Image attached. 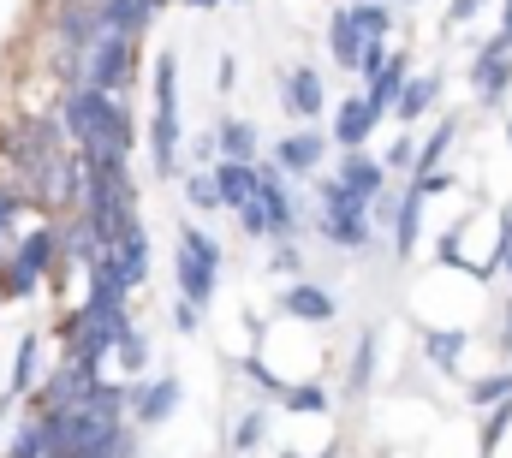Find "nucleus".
Here are the masks:
<instances>
[{"mask_svg": "<svg viewBox=\"0 0 512 458\" xmlns=\"http://www.w3.org/2000/svg\"><path fill=\"white\" fill-rule=\"evenodd\" d=\"M209 173H215V185H221V203H227L233 215L256 203V179H262V173H256V161H215Z\"/></svg>", "mask_w": 512, "mask_h": 458, "instance_id": "19", "label": "nucleus"}, {"mask_svg": "<svg viewBox=\"0 0 512 458\" xmlns=\"http://www.w3.org/2000/svg\"><path fill=\"white\" fill-rule=\"evenodd\" d=\"M179 185H185V209H191L197 221H203V215H221V209H227V203H221V185H215V173H209V167L185 173Z\"/></svg>", "mask_w": 512, "mask_h": 458, "instance_id": "25", "label": "nucleus"}, {"mask_svg": "<svg viewBox=\"0 0 512 458\" xmlns=\"http://www.w3.org/2000/svg\"><path fill=\"white\" fill-rule=\"evenodd\" d=\"M239 375L251 381V393H262V399H268V405L280 411V399H286V387H292V381H286L280 369H268V363H262V351H251V357L239 363Z\"/></svg>", "mask_w": 512, "mask_h": 458, "instance_id": "27", "label": "nucleus"}, {"mask_svg": "<svg viewBox=\"0 0 512 458\" xmlns=\"http://www.w3.org/2000/svg\"><path fill=\"white\" fill-rule=\"evenodd\" d=\"M233 84H239V60H233V54H221V66H215V90H221V96H233Z\"/></svg>", "mask_w": 512, "mask_h": 458, "instance_id": "36", "label": "nucleus"}, {"mask_svg": "<svg viewBox=\"0 0 512 458\" xmlns=\"http://www.w3.org/2000/svg\"><path fill=\"white\" fill-rule=\"evenodd\" d=\"M268 155H274L298 185H304V179H316V173L328 167V155H340V149H334V137H328V131H316V125H292L286 137H274V149H268Z\"/></svg>", "mask_w": 512, "mask_h": 458, "instance_id": "9", "label": "nucleus"}, {"mask_svg": "<svg viewBox=\"0 0 512 458\" xmlns=\"http://www.w3.org/2000/svg\"><path fill=\"white\" fill-rule=\"evenodd\" d=\"M60 125H66L72 149H78L90 167H114V161H131V155H137V119H131L126 96L72 84V90L60 96Z\"/></svg>", "mask_w": 512, "mask_h": 458, "instance_id": "1", "label": "nucleus"}, {"mask_svg": "<svg viewBox=\"0 0 512 458\" xmlns=\"http://www.w3.org/2000/svg\"><path fill=\"white\" fill-rule=\"evenodd\" d=\"M137 60H143V42L137 36H102L96 48H90V66H84V84L90 90H108V96H126L131 84H137Z\"/></svg>", "mask_w": 512, "mask_h": 458, "instance_id": "6", "label": "nucleus"}, {"mask_svg": "<svg viewBox=\"0 0 512 458\" xmlns=\"http://www.w3.org/2000/svg\"><path fill=\"white\" fill-rule=\"evenodd\" d=\"M495 0H447V12H441V30H465L477 12H489Z\"/></svg>", "mask_w": 512, "mask_h": 458, "instance_id": "35", "label": "nucleus"}, {"mask_svg": "<svg viewBox=\"0 0 512 458\" xmlns=\"http://www.w3.org/2000/svg\"><path fill=\"white\" fill-rule=\"evenodd\" d=\"M376 351H382V328H358V351L346 363V399H364L376 387Z\"/></svg>", "mask_w": 512, "mask_h": 458, "instance_id": "21", "label": "nucleus"}, {"mask_svg": "<svg viewBox=\"0 0 512 458\" xmlns=\"http://www.w3.org/2000/svg\"><path fill=\"white\" fill-rule=\"evenodd\" d=\"M6 458H54V429L48 417H24L6 441Z\"/></svg>", "mask_w": 512, "mask_h": 458, "instance_id": "23", "label": "nucleus"}, {"mask_svg": "<svg viewBox=\"0 0 512 458\" xmlns=\"http://www.w3.org/2000/svg\"><path fill=\"white\" fill-rule=\"evenodd\" d=\"M143 143H149L155 179H185L179 161H185L191 137H185V108H179V54L173 48H161L149 66V131H143Z\"/></svg>", "mask_w": 512, "mask_h": 458, "instance_id": "3", "label": "nucleus"}, {"mask_svg": "<svg viewBox=\"0 0 512 458\" xmlns=\"http://www.w3.org/2000/svg\"><path fill=\"white\" fill-rule=\"evenodd\" d=\"M256 119L245 114H221L215 119V143H221V161H262V143H256Z\"/></svg>", "mask_w": 512, "mask_h": 458, "instance_id": "18", "label": "nucleus"}, {"mask_svg": "<svg viewBox=\"0 0 512 458\" xmlns=\"http://www.w3.org/2000/svg\"><path fill=\"white\" fill-rule=\"evenodd\" d=\"M429 203H435V197L405 179L399 215H393V227H387V256H393V262H411V256H417V244H423V209H429Z\"/></svg>", "mask_w": 512, "mask_h": 458, "instance_id": "13", "label": "nucleus"}, {"mask_svg": "<svg viewBox=\"0 0 512 458\" xmlns=\"http://www.w3.org/2000/svg\"><path fill=\"white\" fill-rule=\"evenodd\" d=\"M471 90H477V108H507V96H512V54H507V60H495L489 72H477V78H471Z\"/></svg>", "mask_w": 512, "mask_h": 458, "instance_id": "28", "label": "nucleus"}, {"mask_svg": "<svg viewBox=\"0 0 512 458\" xmlns=\"http://www.w3.org/2000/svg\"><path fill=\"white\" fill-rule=\"evenodd\" d=\"M370 42H376V36H364V30H358L352 6H334V12H328V60H334L346 78H358V66H364Z\"/></svg>", "mask_w": 512, "mask_h": 458, "instance_id": "14", "label": "nucleus"}, {"mask_svg": "<svg viewBox=\"0 0 512 458\" xmlns=\"http://www.w3.org/2000/svg\"><path fill=\"white\" fill-rule=\"evenodd\" d=\"M280 108L292 125H316L322 114H334V102H328V84H322V72L316 66H286L280 72Z\"/></svg>", "mask_w": 512, "mask_h": 458, "instance_id": "10", "label": "nucleus"}, {"mask_svg": "<svg viewBox=\"0 0 512 458\" xmlns=\"http://www.w3.org/2000/svg\"><path fill=\"white\" fill-rule=\"evenodd\" d=\"M477 345V328H423V357H429V369L435 375H459V357Z\"/></svg>", "mask_w": 512, "mask_h": 458, "instance_id": "17", "label": "nucleus"}, {"mask_svg": "<svg viewBox=\"0 0 512 458\" xmlns=\"http://www.w3.org/2000/svg\"><path fill=\"white\" fill-rule=\"evenodd\" d=\"M66 262V238H60V221H36L6 256H0V298L6 304H30Z\"/></svg>", "mask_w": 512, "mask_h": 458, "instance_id": "4", "label": "nucleus"}, {"mask_svg": "<svg viewBox=\"0 0 512 458\" xmlns=\"http://www.w3.org/2000/svg\"><path fill=\"white\" fill-rule=\"evenodd\" d=\"M185 405V381L173 375V369H161V375H137L131 381V423L149 435V429H161V423H173V411Z\"/></svg>", "mask_w": 512, "mask_h": 458, "instance_id": "8", "label": "nucleus"}, {"mask_svg": "<svg viewBox=\"0 0 512 458\" xmlns=\"http://www.w3.org/2000/svg\"><path fill=\"white\" fill-rule=\"evenodd\" d=\"M114 369H120L126 381L149 375V340L137 334V322H126V328H120V345H114Z\"/></svg>", "mask_w": 512, "mask_h": 458, "instance_id": "29", "label": "nucleus"}, {"mask_svg": "<svg viewBox=\"0 0 512 458\" xmlns=\"http://www.w3.org/2000/svg\"><path fill=\"white\" fill-rule=\"evenodd\" d=\"M179 6H191V12H221V6H245V0H179Z\"/></svg>", "mask_w": 512, "mask_h": 458, "instance_id": "38", "label": "nucleus"}, {"mask_svg": "<svg viewBox=\"0 0 512 458\" xmlns=\"http://www.w3.org/2000/svg\"><path fill=\"white\" fill-rule=\"evenodd\" d=\"M42 340H48L42 328H30V334L18 340V351H12V381H6L0 411H6V405H18V399H30V393H36V381L48 375V369H42Z\"/></svg>", "mask_w": 512, "mask_h": 458, "instance_id": "16", "label": "nucleus"}, {"mask_svg": "<svg viewBox=\"0 0 512 458\" xmlns=\"http://www.w3.org/2000/svg\"><path fill=\"white\" fill-rule=\"evenodd\" d=\"M501 274H507V280H512V256H507V268H501Z\"/></svg>", "mask_w": 512, "mask_h": 458, "instance_id": "40", "label": "nucleus"}, {"mask_svg": "<svg viewBox=\"0 0 512 458\" xmlns=\"http://www.w3.org/2000/svg\"><path fill=\"white\" fill-rule=\"evenodd\" d=\"M495 238H507V244H512V197L501 203V215H495Z\"/></svg>", "mask_w": 512, "mask_h": 458, "instance_id": "37", "label": "nucleus"}, {"mask_svg": "<svg viewBox=\"0 0 512 458\" xmlns=\"http://www.w3.org/2000/svg\"><path fill=\"white\" fill-rule=\"evenodd\" d=\"M268 435H274V405H251L245 417H233V435H227V447L233 458H251L268 447Z\"/></svg>", "mask_w": 512, "mask_h": 458, "instance_id": "22", "label": "nucleus"}, {"mask_svg": "<svg viewBox=\"0 0 512 458\" xmlns=\"http://www.w3.org/2000/svg\"><path fill=\"white\" fill-rule=\"evenodd\" d=\"M334 179H340V185H346L358 203H370V209H376L387 191H393V185H387L393 173L382 167V155H370V149H340V161H334Z\"/></svg>", "mask_w": 512, "mask_h": 458, "instance_id": "12", "label": "nucleus"}, {"mask_svg": "<svg viewBox=\"0 0 512 458\" xmlns=\"http://www.w3.org/2000/svg\"><path fill=\"white\" fill-rule=\"evenodd\" d=\"M310 203H316L310 232H316L328 250H340V256H376V250H382L376 209H370V203H358L334 173H316V179H310Z\"/></svg>", "mask_w": 512, "mask_h": 458, "instance_id": "2", "label": "nucleus"}, {"mask_svg": "<svg viewBox=\"0 0 512 458\" xmlns=\"http://www.w3.org/2000/svg\"><path fill=\"white\" fill-rule=\"evenodd\" d=\"M405 84H411V48L399 42V48H393V60H387L382 72L364 84V96H370V102H376V108L393 119V102H399V90H405Z\"/></svg>", "mask_w": 512, "mask_h": 458, "instance_id": "20", "label": "nucleus"}, {"mask_svg": "<svg viewBox=\"0 0 512 458\" xmlns=\"http://www.w3.org/2000/svg\"><path fill=\"white\" fill-rule=\"evenodd\" d=\"M501 30H512V0H501Z\"/></svg>", "mask_w": 512, "mask_h": 458, "instance_id": "39", "label": "nucleus"}, {"mask_svg": "<svg viewBox=\"0 0 512 458\" xmlns=\"http://www.w3.org/2000/svg\"><path fill=\"white\" fill-rule=\"evenodd\" d=\"M382 119L387 114L364 96V90H346V96L334 102V114H328V137H334V149H370V137H376Z\"/></svg>", "mask_w": 512, "mask_h": 458, "instance_id": "11", "label": "nucleus"}, {"mask_svg": "<svg viewBox=\"0 0 512 458\" xmlns=\"http://www.w3.org/2000/svg\"><path fill=\"white\" fill-rule=\"evenodd\" d=\"M417 155H423V143L399 125V137H387V149H382V167L393 179H411V173H417Z\"/></svg>", "mask_w": 512, "mask_h": 458, "instance_id": "31", "label": "nucleus"}, {"mask_svg": "<svg viewBox=\"0 0 512 458\" xmlns=\"http://www.w3.org/2000/svg\"><path fill=\"white\" fill-rule=\"evenodd\" d=\"M346 6H352V18H358V30H364V36L393 42V30H399V18H393V0H346Z\"/></svg>", "mask_w": 512, "mask_h": 458, "instance_id": "26", "label": "nucleus"}, {"mask_svg": "<svg viewBox=\"0 0 512 458\" xmlns=\"http://www.w3.org/2000/svg\"><path fill=\"white\" fill-rule=\"evenodd\" d=\"M274 310H280V316H292V322H304V328H334V322H340V298H334L322 280H310V274L280 280Z\"/></svg>", "mask_w": 512, "mask_h": 458, "instance_id": "7", "label": "nucleus"}, {"mask_svg": "<svg viewBox=\"0 0 512 458\" xmlns=\"http://www.w3.org/2000/svg\"><path fill=\"white\" fill-rule=\"evenodd\" d=\"M268 268H274V274H286V280H298V274H304V250H298V238H274Z\"/></svg>", "mask_w": 512, "mask_h": 458, "instance_id": "33", "label": "nucleus"}, {"mask_svg": "<svg viewBox=\"0 0 512 458\" xmlns=\"http://www.w3.org/2000/svg\"><path fill=\"white\" fill-rule=\"evenodd\" d=\"M441 90H447V72H411V84L399 90V102H393V125H405V131H417L423 119L441 108Z\"/></svg>", "mask_w": 512, "mask_h": 458, "instance_id": "15", "label": "nucleus"}, {"mask_svg": "<svg viewBox=\"0 0 512 458\" xmlns=\"http://www.w3.org/2000/svg\"><path fill=\"white\" fill-rule=\"evenodd\" d=\"M399 6H423V0H399Z\"/></svg>", "mask_w": 512, "mask_h": 458, "instance_id": "42", "label": "nucleus"}, {"mask_svg": "<svg viewBox=\"0 0 512 458\" xmlns=\"http://www.w3.org/2000/svg\"><path fill=\"white\" fill-rule=\"evenodd\" d=\"M203 316H209L203 304H191V298H173V334H185V340H191V334H203Z\"/></svg>", "mask_w": 512, "mask_h": 458, "instance_id": "34", "label": "nucleus"}, {"mask_svg": "<svg viewBox=\"0 0 512 458\" xmlns=\"http://www.w3.org/2000/svg\"><path fill=\"white\" fill-rule=\"evenodd\" d=\"M465 399H471L477 411H495V405H507V399H512V363L489 369V375H471V381H465Z\"/></svg>", "mask_w": 512, "mask_h": 458, "instance_id": "24", "label": "nucleus"}, {"mask_svg": "<svg viewBox=\"0 0 512 458\" xmlns=\"http://www.w3.org/2000/svg\"><path fill=\"white\" fill-rule=\"evenodd\" d=\"M507 435H512V399L495 405V411H483V423H477V458H495Z\"/></svg>", "mask_w": 512, "mask_h": 458, "instance_id": "32", "label": "nucleus"}, {"mask_svg": "<svg viewBox=\"0 0 512 458\" xmlns=\"http://www.w3.org/2000/svg\"><path fill=\"white\" fill-rule=\"evenodd\" d=\"M507 149H512V119H507Z\"/></svg>", "mask_w": 512, "mask_h": 458, "instance_id": "41", "label": "nucleus"}, {"mask_svg": "<svg viewBox=\"0 0 512 458\" xmlns=\"http://www.w3.org/2000/svg\"><path fill=\"white\" fill-rule=\"evenodd\" d=\"M328 387L322 381H292L286 387V399H280V411H292V417H328Z\"/></svg>", "mask_w": 512, "mask_h": 458, "instance_id": "30", "label": "nucleus"}, {"mask_svg": "<svg viewBox=\"0 0 512 458\" xmlns=\"http://www.w3.org/2000/svg\"><path fill=\"white\" fill-rule=\"evenodd\" d=\"M221 262H227L221 238L203 227L197 215H185L173 227V286H179V298H191V304L209 310L221 298Z\"/></svg>", "mask_w": 512, "mask_h": 458, "instance_id": "5", "label": "nucleus"}]
</instances>
